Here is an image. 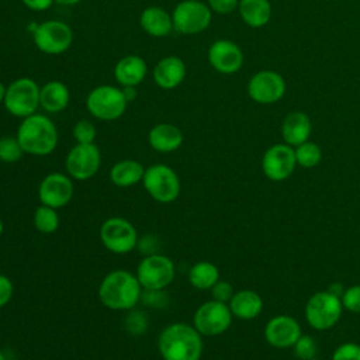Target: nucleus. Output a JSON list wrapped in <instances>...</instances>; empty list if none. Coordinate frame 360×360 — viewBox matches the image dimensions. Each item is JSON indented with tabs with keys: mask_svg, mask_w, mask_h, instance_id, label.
Returning a JSON list of instances; mask_svg holds the SVG:
<instances>
[{
	"mask_svg": "<svg viewBox=\"0 0 360 360\" xmlns=\"http://www.w3.org/2000/svg\"><path fill=\"white\" fill-rule=\"evenodd\" d=\"M158 349L163 360H200L202 335L193 325L176 322L160 332Z\"/></svg>",
	"mask_w": 360,
	"mask_h": 360,
	"instance_id": "1",
	"label": "nucleus"
},
{
	"mask_svg": "<svg viewBox=\"0 0 360 360\" xmlns=\"http://www.w3.org/2000/svg\"><path fill=\"white\" fill-rule=\"evenodd\" d=\"M142 290L136 274L127 270H112L101 280L98 298L110 309L129 311L141 301Z\"/></svg>",
	"mask_w": 360,
	"mask_h": 360,
	"instance_id": "2",
	"label": "nucleus"
},
{
	"mask_svg": "<svg viewBox=\"0 0 360 360\" xmlns=\"http://www.w3.org/2000/svg\"><path fill=\"white\" fill-rule=\"evenodd\" d=\"M15 136L24 153L31 156H48L58 145L56 125L48 115L39 112L22 118Z\"/></svg>",
	"mask_w": 360,
	"mask_h": 360,
	"instance_id": "3",
	"label": "nucleus"
},
{
	"mask_svg": "<svg viewBox=\"0 0 360 360\" xmlns=\"http://www.w3.org/2000/svg\"><path fill=\"white\" fill-rule=\"evenodd\" d=\"M128 100L122 87L100 84L91 89L86 97V108L91 117L100 121H115L124 115Z\"/></svg>",
	"mask_w": 360,
	"mask_h": 360,
	"instance_id": "4",
	"label": "nucleus"
},
{
	"mask_svg": "<svg viewBox=\"0 0 360 360\" xmlns=\"http://www.w3.org/2000/svg\"><path fill=\"white\" fill-rule=\"evenodd\" d=\"M39 91L41 87L34 79L18 77L7 86L3 105L13 117L22 120L38 111Z\"/></svg>",
	"mask_w": 360,
	"mask_h": 360,
	"instance_id": "5",
	"label": "nucleus"
},
{
	"mask_svg": "<svg viewBox=\"0 0 360 360\" xmlns=\"http://www.w3.org/2000/svg\"><path fill=\"white\" fill-rule=\"evenodd\" d=\"M212 20V11L202 0H181L172 11L173 30L181 35L204 32Z\"/></svg>",
	"mask_w": 360,
	"mask_h": 360,
	"instance_id": "6",
	"label": "nucleus"
},
{
	"mask_svg": "<svg viewBox=\"0 0 360 360\" xmlns=\"http://www.w3.org/2000/svg\"><path fill=\"white\" fill-rule=\"evenodd\" d=\"M343 312L340 297L328 290L318 291L309 297L305 305V319L311 328L326 330L335 326Z\"/></svg>",
	"mask_w": 360,
	"mask_h": 360,
	"instance_id": "7",
	"label": "nucleus"
},
{
	"mask_svg": "<svg viewBox=\"0 0 360 360\" xmlns=\"http://www.w3.org/2000/svg\"><path fill=\"white\" fill-rule=\"evenodd\" d=\"M32 41L38 51L46 55H60L73 44V30L60 20H46L37 24Z\"/></svg>",
	"mask_w": 360,
	"mask_h": 360,
	"instance_id": "8",
	"label": "nucleus"
},
{
	"mask_svg": "<svg viewBox=\"0 0 360 360\" xmlns=\"http://www.w3.org/2000/svg\"><path fill=\"white\" fill-rule=\"evenodd\" d=\"M142 184L148 194L158 202H172L180 194V179L177 173L163 163L146 167Z\"/></svg>",
	"mask_w": 360,
	"mask_h": 360,
	"instance_id": "9",
	"label": "nucleus"
},
{
	"mask_svg": "<svg viewBox=\"0 0 360 360\" xmlns=\"http://www.w3.org/2000/svg\"><path fill=\"white\" fill-rule=\"evenodd\" d=\"M135 274L143 290H165L174 280L176 267L170 257L152 253L139 262Z\"/></svg>",
	"mask_w": 360,
	"mask_h": 360,
	"instance_id": "10",
	"label": "nucleus"
},
{
	"mask_svg": "<svg viewBox=\"0 0 360 360\" xmlns=\"http://www.w3.org/2000/svg\"><path fill=\"white\" fill-rule=\"evenodd\" d=\"M138 232L125 218L111 217L101 224L100 240L104 248L117 255H125L138 245Z\"/></svg>",
	"mask_w": 360,
	"mask_h": 360,
	"instance_id": "11",
	"label": "nucleus"
},
{
	"mask_svg": "<svg viewBox=\"0 0 360 360\" xmlns=\"http://www.w3.org/2000/svg\"><path fill=\"white\" fill-rule=\"evenodd\" d=\"M232 318L233 315L226 302L210 300L195 309L193 326L202 336H218L229 329Z\"/></svg>",
	"mask_w": 360,
	"mask_h": 360,
	"instance_id": "12",
	"label": "nucleus"
},
{
	"mask_svg": "<svg viewBox=\"0 0 360 360\" xmlns=\"http://www.w3.org/2000/svg\"><path fill=\"white\" fill-rule=\"evenodd\" d=\"M101 166V153L96 143H76L66 155V173L73 180H89L94 177Z\"/></svg>",
	"mask_w": 360,
	"mask_h": 360,
	"instance_id": "13",
	"label": "nucleus"
},
{
	"mask_svg": "<svg viewBox=\"0 0 360 360\" xmlns=\"http://www.w3.org/2000/svg\"><path fill=\"white\" fill-rule=\"evenodd\" d=\"M246 91L257 104H274L285 94V80L276 70H259L249 79Z\"/></svg>",
	"mask_w": 360,
	"mask_h": 360,
	"instance_id": "14",
	"label": "nucleus"
},
{
	"mask_svg": "<svg viewBox=\"0 0 360 360\" xmlns=\"http://www.w3.org/2000/svg\"><path fill=\"white\" fill-rule=\"evenodd\" d=\"M297 167L295 150L287 143H274L266 149L262 158V170L269 180L283 181Z\"/></svg>",
	"mask_w": 360,
	"mask_h": 360,
	"instance_id": "15",
	"label": "nucleus"
},
{
	"mask_svg": "<svg viewBox=\"0 0 360 360\" xmlns=\"http://www.w3.org/2000/svg\"><path fill=\"white\" fill-rule=\"evenodd\" d=\"M73 179L69 174L53 172L46 174L38 187V198L41 204L55 210L65 207L73 197Z\"/></svg>",
	"mask_w": 360,
	"mask_h": 360,
	"instance_id": "16",
	"label": "nucleus"
},
{
	"mask_svg": "<svg viewBox=\"0 0 360 360\" xmlns=\"http://www.w3.org/2000/svg\"><path fill=\"white\" fill-rule=\"evenodd\" d=\"M208 63L214 70L222 75H233L243 65V52L240 46L231 39H217L207 51Z\"/></svg>",
	"mask_w": 360,
	"mask_h": 360,
	"instance_id": "17",
	"label": "nucleus"
},
{
	"mask_svg": "<svg viewBox=\"0 0 360 360\" xmlns=\"http://www.w3.org/2000/svg\"><path fill=\"white\" fill-rule=\"evenodd\" d=\"M301 335L300 322L290 315H276L264 326V339L276 349L292 347Z\"/></svg>",
	"mask_w": 360,
	"mask_h": 360,
	"instance_id": "18",
	"label": "nucleus"
},
{
	"mask_svg": "<svg viewBox=\"0 0 360 360\" xmlns=\"http://www.w3.org/2000/svg\"><path fill=\"white\" fill-rule=\"evenodd\" d=\"M186 75V62L176 55H167L158 60L152 72L153 82L162 90H173L179 87L184 82Z\"/></svg>",
	"mask_w": 360,
	"mask_h": 360,
	"instance_id": "19",
	"label": "nucleus"
},
{
	"mask_svg": "<svg viewBox=\"0 0 360 360\" xmlns=\"http://www.w3.org/2000/svg\"><path fill=\"white\" fill-rule=\"evenodd\" d=\"M112 75L121 87H136L145 80L148 65L139 55H125L115 63Z\"/></svg>",
	"mask_w": 360,
	"mask_h": 360,
	"instance_id": "20",
	"label": "nucleus"
},
{
	"mask_svg": "<svg viewBox=\"0 0 360 360\" xmlns=\"http://www.w3.org/2000/svg\"><path fill=\"white\" fill-rule=\"evenodd\" d=\"M312 132V122L304 111H291L285 115L281 124V136L284 143L295 148L309 141Z\"/></svg>",
	"mask_w": 360,
	"mask_h": 360,
	"instance_id": "21",
	"label": "nucleus"
},
{
	"mask_svg": "<svg viewBox=\"0 0 360 360\" xmlns=\"http://www.w3.org/2000/svg\"><path fill=\"white\" fill-rule=\"evenodd\" d=\"M148 143L159 153H170L181 146L183 132L173 124L159 122L149 129Z\"/></svg>",
	"mask_w": 360,
	"mask_h": 360,
	"instance_id": "22",
	"label": "nucleus"
},
{
	"mask_svg": "<svg viewBox=\"0 0 360 360\" xmlns=\"http://www.w3.org/2000/svg\"><path fill=\"white\" fill-rule=\"evenodd\" d=\"M139 25L149 37L165 38L173 31L172 13L159 6L145 7L139 15Z\"/></svg>",
	"mask_w": 360,
	"mask_h": 360,
	"instance_id": "23",
	"label": "nucleus"
},
{
	"mask_svg": "<svg viewBox=\"0 0 360 360\" xmlns=\"http://www.w3.org/2000/svg\"><path fill=\"white\" fill-rule=\"evenodd\" d=\"M70 101V90L60 80H51L41 86L39 107L49 114L62 112Z\"/></svg>",
	"mask_w": 360,
	"mask_h": 360,
	"instance_id": "24",
	"label": "nucleus"
},
{
	"mask_svg": "<svg viewBox=\"0 0 360 360\" xmlns=\"http://www.w3.org/2000/svg\"><path fill=\"white\" fill-rule=\"evenodd\" d=\"M228 305L233 316L249 321L256 318L262 312L263 300L253 290H240L232 295Z\"/></svg>",
	"mask_w": 360,
	"mask_h": 360,
	"instance_id": "25",
	"label": "nucleus"
},
{
	"mask_svg": "<svg viewBox=\"0 0 360 360\" xmlns=\"http://www.w3.org/2000/svg\"><path fill=\"white\" fill-rule=\"evenodd\" d=\"M238 11L242 21L250 28H262L271 18L270 0H239Z\"/></svg>",
	"mask_w": 360,
	"mask_h": 360,
	"instance_id": "26",
	"label": "nucleus"
},
{
	"mask_svg": "<svg viewBox=\"0 0 360 360\" xmlns=\"http://www.w3.org/2000/svg\"><path fill=\"white\" fill-rule=\"evenodd\" d=\"M145 167L134 159H124L112 165L110 169V180L117 187H131L142 181Z\"/></svg>",
	"mask_w": 360,
	"mask_h": 360,
	"instance_id": "27",
	"label": "nucleus"
},
{
	"mask_svg": "<svg viewBox=\"0 0 360 360\" xmlns=\"http://www.w3.org/2000/svg\"><path fill=\"white\" fill-rule=\"evenodd\" d=\"M219 280L218 267L207 260L194 263L188 270V281L197 290H211Z\"/></svg>",
	"mask_w": 360,
	"mask_h": 360,
	"instance_id": "28",
	"label": "nucleus"
},
{
	"mask_svg": "<svg viewBox=\"0 0 360 360\" xmlns=\"http://www.w3.org/2000/svg\"><path fill=\"white\" fill-rule=\"evenodd\" d=\"M34 226L41 233H53L59 228V215L55 208L41 204L34 211Z\"/></svg>",
	"mask_w": 360,
	"mask_h": 360,
	"instance_id": "29",
	"label": "nucleus"
},
{
	"mask_svg": "<svg viewBox=\"0 0 360 360\" xmlns=\"http://www.w3.org/2000/svg\"><path fill=\"white\" fill-rule=\"evenodd\" d=\"M294 150H295L297 166H301L305 169H312V167L318 166L322 160V149L315 142L307 141V142L295 146Z\"/></svg>",
	"mask_w": 360,
	"mask_h": 360,
	"instance_id": "30",
	"label": "nucleus"
},
{
	"mask_svg": "<svg viewBox=\"0 0 360 360\" xmlns=\"http://www.w3.org/2000/svg\"><path fill=\"white\" fill-rule=\"evenodd\" d=\"M24 150L17 136H0V162L14 163L21 159Z\"/></svg>",
	"mask_w": 360,
	"mask_h": 360,
	"instance_id": "31",
	"label": "nucleus"
},
{
	"mask_svg": "<svg viewBox=\"0 0 360 360\" xmlns=\"http://www.w3.org/2000/svg\"><path fill=\"white\" fill-rule=\"evenodd\" d=\"M72 135L76 143H94L97 129L90 120H79L72 129Z\"/></svg>",
	"mask_w": 360,
	"mask_h": 360,
	"instance_id": "32",
	"label": "nucleus"
},
{
	"mask_svg": "<svg viewBox=\"0 0 360 360\" xmlns=\"http://www.w3.org/2000/svg\"><path fill=\"white\" fill-rule=\"evenodd\" d=\"M295 356L300 360H309L316 357L318 353V345L316 340L309 335H301L295 345L292 346Z\"/></svg>",
	"mask_w": 360,
	"mask_h": 360,
	"instance_id": "33",
	"label": "nucleus"
},
{
	"mask_svg": "<svg viewBox=\"0 0 360 360\" xmlns=\"http://www.w3.org/2000/svg\"><path fill=\"white\" fill-rule=\"evenodd\" d=\"M125 329L132 335H142L148 329V318L142 311L129 309L125 318Z\"/></svg>",
	"mask_w": 360,
	"mask_h": 360,
	"instance_id": "34",
	"label": "nucleus"
},
{
	"mask_svg": "<svg viewBox=\"0 0 360 360\" xmlns=\"http://www.w3.org/2000/svg\"><path fill=\"white\" fill-rule=\"evenodd\" d=\"M340 300L345 309L353 314H360V284L347 287Z\"/></svg>",
	"mask_w": 360,
	"mask_h": 360,
	"instance_id": "35",
	"label": "nucleus"
},
{
	"mask_svg": "<svg viewBox=\"0 0 360 360\" xmlns=\"http://www.w3.org/2000/svg\"><path fill=\"white\" fill-rule=\"evenodd\" d=\"M330 360H360V345L354 342H346L338 346Z\"/></svg>",
	"mask_w": 360,
	"mask_h": 360,
	"instance_id": "36",
	"label": "nucleus"
},
{
	"mask_svg": "<svg viewBox=\"0 0 360 360\" xmlns=\"http://www.w3.org/2000/svg\"><path fill=\"white\" fill-rule=\"evenodd\" d=\"M141 301L148 307L162 308V307H166L167 295L165 290H142Z\"/></svg>",
	"mask_w": 360,
	"mask_h": 360,
	"instance_id": "37",
	"label": "nucleus"
},
{
	"mask_svg": "<svg viewBox=\"0 0 360 360\" xmlns=\"http://www.w3.org/2000/svg\"><path fill=\"white\" fill-rule=\"evenodd\" d=\"M235 294L233 287L231 283L224 281V280H218L212 287H211V295L212 300L215 301H221V302H229L232 295Z\"/></svg>",
	"mask_w": 360,
	"mask_h": 360,
	"instance_id": "38",
	"label": "nucleus"
},
{
	"mask_svg": "<svg viewBox=\"0 0 360 360\" xmlns=\"http://www.w3.org/2000/svg\"><path fill=\"white\" fill-rule=\"evenodd\" d=\"M207 4L212 13L225 15L238 10L239 0H207Z\"/></svg>",
	"mask_w": 360,
	"mask_h": 360,
	"instance_id": "39",
	"label": "nucleus"
},
{
	"mask_svg": "<svg viewBox=\"0 0 360 360\" xmlns=\"http://www.w3.org/2000/svg\"><path fill=\"white\" fill-rule=\"evenodd\" d=\"M14 292L11 280L6 274H0V308L8 304Z\"/></svg>",
	"mask_w": 360,
	"mask_h": 360,
	"instance_id": "40",
	"label": "nucleus"
},
{
	"mask_svg": "<svg viewBox=\"0 0 360 360\" xmlns=\"http://www.w3.org/2000/svg\"><path fill=\"white\" fill-rule=\"evenodd\" d=\"M141 248V250L146 255H152V253H158V240L155 236L152 235H146L142 236L141 239H138V245Z\"/></svg>",
	"mask_w": 360,
	"mask_h": 360,
	"instance_id": "41",
	"label": "nucleus"
},
{
	"mask_svg": "<svg viewBox=\"0 0 360 360\" xmlns=\"http://www.w3.org/2000/svg\"><path fill=\"white\" fill-rule=\"evenodd\" d=\"M21 3L32 11H45L55 3V0H21Z\"/></svg>",
	"mask_w": 360,
	"mask_h": 360,
	"instance_id": "42",
	"label": "nucleus"
},
{
	"mask_svg": "<svg viewBox=\"0 0 360 360\" xmlns=\"http://www.w3.org/2000/svg\"><path fill=\"white\" fill-rule=\"evenodd\" d=\"M345 290H346V288H343L342 283H332V284L328 287V291H329V292H332V294H335V295H338V297H340V298H342Z\"/></svg>",
	"mask_w": 360,
	"mask_h": 360,
	"instance_id": "43",
	"label": "nucleus"
},
{
	"mask_svg": "<svg viewBox=\"0 0 360 360\" xmlns=\"http://www.w3.org/2000/svg\"><path fill=\"white\" fill-rule=\"evenodd\" d=\"M122 91L125 94V98L128 100V103L134 101L136 98V89L135 87H122Z\"/></svg>",
	"mask_w": 360,
	"mask_h": 360,
	"instance_id": "44",
	"label": "nucleus"
},
{
	"mask_svg": "<svg viewBox=\"0 0 360 360\" xmlns=\"http://www.w3.org/2000/svg\"><path fill=\"white\" fill-rule=\"evenodd\" d=\"M83 0H55L56 4H60V6H76L79 3H82Z\"/></svg>",
	"mask_w": 360,
	"mask_h": 360,
	"instance_id": "45",
	"label": "nucleus"
},
{
	"mask_svg": "<svg viewBox=\"0 0 360 360\" xmlns=\"http://www.w3.org/2000/svg\"><path fill=\"white\" fill-rule=\"evenodd\" d=\"M6 90H7V86L0 80V104H3L4 101V97H6Z\"/></svg>",
	"mask_w": 360,
	"mask_h": 360,
	"instance_id": "46",
	"label": "nucleus"
},
{
	"mask_svg": "<svg viewBox=\"0 0 360 360\" xmlns=\"http://www.w3.org/2000/svg\"><path fill=\"white\" fill-rule=\"evenodd\" d=\"M3 231H4V224H3V221H1V218H0V236H1Z\"/></svg>",
	"mask_w": 360,
	"mask_h": 360,
	"instance_id": "47",
	"label": "nucleus"
},
{
	"mask_svg": "<svg viewBox=\"0 0 360 360\" xmlns=\"http://www.w3.org/2000/svg\"><path fill=\"white\" fill-rule=\"evenodd\" d=\"M0 360H6V356H4V353L0 350Z\"/></svg>",
	"mask_w": 360,
	"mask_h": 360,
	"instance_id": "48",
	"label": "nucleus"
},
{
	"mask_svg": "<svg viewBox=\"0 0 360 360\" xmlns=\"http://www.w3.org/2000/svg\"><path fill=\"white\" fill-rule=\"evenodd\" d=\"M309 360H321V359H316V357H314V359H309Z\"/></svg>",
	"mask_w": 360,
	"mask_h": 360,
	"instance_id": "49",
	"label": "nucleus"
}]
</instances>
